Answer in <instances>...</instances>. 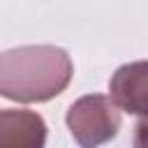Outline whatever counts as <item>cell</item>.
I'll return each mask as SVG.
<instances>
[{"label": "cell", "instance_id": "1", "mask_svg": "<svg viewBox=\"0 0 148 148\" xmlns=\"http://www.w3.org/2000/svg\"><path fill=\"white\" fill-rule=\"evenodd\" d=\"M72 74L69 53L56 44H25L0 51V97L12 102H49L69 86Z\"/></svg>", "mask_w": 148, "mask_h": 148}, {"label": "cell", "instance_id": "4", "mask_svg": "<svg viewBox=\"0 0 148 148\" xmlns=\"http://www.w3.org/2000/svg\"><path fill=\"white\" fill-rule=\"evenodd\" d=\"M46 120L30 109H0V148H46Z\"/></svg>", "mask_w": 148, "mask_h": 148}, {"label": "cell", "instance_id": "3", "mask_svg": "<svg viewBox=\"0 0 148 148\" xmlns=\"http://www.w3.org/2000/svg\"><path fill=\"white\" fill-rule=\"evenodd\" d=\"M109 92L120 111L148 118V60L120 65L109 79Z\"/></svg>", "mask_w": 148, "mask_h": 148}, {"label": "cell", "instance_id": "5", "mask_svg": "<svg viewBox=\"0 0 148 148\" xmlns=\"http://www.w3.org/2000/svg\"><path fill=\"white\" fill-rule=\"evenodd\" d=\"M132 148H148V118H141V120L134 125Z\"/></svg>", "mask_w": 148, "mask_h": 148}, {"label": "cell", "instance_id": "2", "mask_svg": "<svg viewBox=\"0 0 148 148\" xmlns=\"http://www.w3.org/2000/svg\"><path fill=\"white\" fill-rule=\"evenodd\" d=\"M65 123L79 148H99L118 136L123 116L109 95L90 92L69 104Z\"/></svg>", "mask_w": 148, "mask_h": 148}]
</instances>
